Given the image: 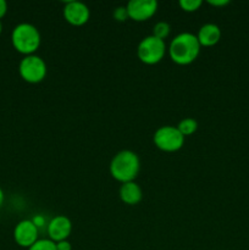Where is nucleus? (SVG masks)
<instances>
[{"mask_svg": "<svg viewBox=\"0 0 249 250\" xmlns=\"http://www.w3.org/2000/svg\"><path fill=\"white\" fill-rule=\"evenodd\" d=\"M200 44L195 34L183 32L177 34L167 48L168 56L177 65H189L194 62L200 54Z\"/></svg>", "mask_w": 249, "mask_h": 250, "instance_id": "obj_1", "label": "nucleus"}, {"mask_svg": "<svg viewBox=\"0 0 249 250\" xmlns=\"http://www.w3.org/2000/svg\"><path fill=\"white\" fill-rule=\"evenodd\" d=\"M110 175L117 182H132L137 178L141 171V159L134 151L124 149L115 154L110 161Z\"/></svg>", "mask_w": 249, "mask_h": 250, "instance_id": "obj_2", "label": "nucleus"}, {"mask_svg": "<svg viewBox=\"0 0 249 250\" xmlns=\"http://www.w3.org/2000/svg\"><path fill=\"white\" fill-rule=\"evenodd\" d=\"M11 43L15 50L22 55H33L41 46L42 37L36 26L22 22L12 29Z\"/></svg>", "mask_w": 249, "mask_h": 250, "instance_id": "obj_3", "label": "nucleus"}, {"mask_svg": "<svg viewBox=\"0 0 249 250\" xmlns=\"http://www.w3.org/2000/svg\"><path fill=\"white\" fill-rule=\"evenodd\" d=\"M167 51L165 41L156 38L153 34L142 39L137 48L138 59L145 65H156L160 62Z\"/></svg>", "mask_w": 249, "mask_h": 250, "instance_id": "obj_4", "label": "nucleus"}, {"mask_svg": "<svg viewBox=\"0 0 249 250\" xmlns=\"http://www.w3.org/2000/svg\"><path fill=\"white\" fill-rule=\"evenodd\" d=\"M19 73L24 82L37 84L45 80L48 67H46L45 61L41 56L33 54V55L24 56L20 61Z\"/></svg>", "mask_w": 249, "mask_h": 250, "instance_id": "obj_5", "label": "nucleus"}, {"mask_svg": "<svg viewBox=\"0 0 249 250\" xmlns=\"http://www.w3.org/2000/svg\"><path fill=\"white\" fill-rule=\"evenodd\" d=\"M153 142L156 148L165 153L178 151L185 144V137L177 127L163 126L159 127L153 136Z\"/></svg>", "mask_w": 249, "mask_h": 250, "instance_id": "obj_6", "label": "nucleus"}, {"mask_svg": "<svg viewBox=\"0 0 249 250\" xmlns=\"http://www.w3.org/2000/svg\"><path fill=\"white\" fill-rule=\"evenodd\" d=\"M158 7L156 0H131L126 5L128 19L136 22L148 21L156 14Z\"/></svg>", "mask_w": 249, "mask_h": 250, "instance_id": "obj_7", "label": "nucleus"}, {"mask_svg": "<svg viewBox=\"0 0 249 250\" xmlns=\"http://www.w3.org/2000/svg\"><path fill=\"white\" fill-rule=\"evenodd\" d=\"M14 239L17 246L28 249L39 239V229L32 220H22L15 226Z\"/></svg>", "mask_w": 249, "mask_h": 250, "instance_id": "obj_8", "label": "nucleus"}, {"mask_svg": "<svg viewBox=\"0 0 249 250\" xmlns=\"http://www.w3.org/2000/svg\"><path fill=\"white\" fill-rule=\"evenodd\" d=\"M63 19L71 26L80 27L89 21L90 11L89 7L81 1H67L62 10Z\"/></svg>", "mask_w": 249, "mask_h": 250, "instance_id": "obj_9", "label": "nucleus"}, {"mask_svg": "<svg viewBox=\"0 0 249 250\" xmlns=\"http://www.w3.org/2000/svg\"><path fill=\"white\" fill-rule=\"evenodd\" d=\"M71 232H72V222L63 215L53 217L46 225V233H48L49 239L54 243L66 241L70 237Z\"/></svg>", "mask_w": 249, "mask_h": 250, "instance_id": "obj_10", "label": "nucleus"}, {"mask_svg": "<svg viewBox=\"0 0 249 250\" xmlns=\"http://www.w3.org/2000/svg\"><path fill=\"white\" fill-rule=\"evenodd\" d=\"M221 29L215 23H205L195 34L200 46H214L221 39Z\"/></svg>", "mask_w": 249, "mask_h": 250, "instance_id": "obj_11", "label": "nucleus"}, {"mask_svg": "<svg viewBox=\"0 0 249 250\" xmlns=\"http://www.w3.org/2000/svg\"><path fill=\"white\" fill-rule=\"evenodd\" d=\"M119 197L124 204L137 205L138 203H141L142 198H143V190L136 181L122 183L119 190Z\"/></svg>", "mask_w": 249, "mask_h": 250, "instance_id": "obj_12", "label": "nucleus"}, {"mask_svg": "<svg viewBox=\"0 0 249 250\" xmlns=\"http://www.w3.org/2000/svg\"><path fill=\"white\" fill-rule=\"evenodd\" d=\"M176 127L182 133L183 137L192 136V134L197 132L198 122L194 119H192V117H187V119H183L182 121H180V124Z\"/></svg>", "mask_w": 249, "mask_h": 250, "instance_id": "obj_13", "label": "nucleus"}, {"mask_svg": "<svg viewBox=\"0 0 249 250\" xmlns=\"http://www.w3.org/2000/svg\"><path fill=\"white\" fill-rule=\"evenodd\" d=\"M171 27L167 22L160 21L158 23L154 24L153 27V36L156 38L161 39V41H165L168 36H170Z\"/></svg>", "mask_w": 249, "mask_h": 250, "instance_id": "obj_14", "label": "nucleus"}, {"mask_svg": "<svg viewBox=\"0 0 249 250\" xmlns=\"http://www.w3.org/2000/svg\"><path fill=\"white\" fill-rule=\"evenodd\" d=\"M181 9L186 12H195L199 10V7L203 5L202 0H180L178 2Z\"/></svg>", "mask_w": 249, "mask_h": 250, "instance_id": "obj_15", "label": "nucleus"}, {"mask_svg": "<svg viewBox=\"0 0 249 250\" xmlns=\"http://www.w3.org/2000/svg\"><path fill=\"white\" fill-rule=\"evenodd\" d=\"M28 250H56V244L49 238L38 239Z\"/></svg>", "mask_w": 249, "mask_h": 250, "instance_id": "obj_16", "label": "nucleus"}, {"mask_svg": "<svg viewBox=\"0 0 249 250\" xmlns=\"http://www.w3.org/2000/svg\"><path fill=\"white\" fill-rule=\"evenodd\" d=\"M112 16L116 21L119 22H124L128 19V12H127L126 6H117L115 7L114 12H112Z\"/></svg>", "mask_w": 249, "mask_h": 250, "instance_id": "obj_17", "label": "nucleus"}, {"mask_svg": "<svg viewBox=\"0 0 249 250\" xmlns=\"http://www.w3.org/2000/svg\"><path fill=\"white\" fill-rule=\"evenodd\" d=\"M56 244V250H72V244L66 239V241L58 242Z\"/></svg>", "mask_w": 249, "mask_h": 250, "instance_id": "obj_18", "label": "nucleus"}, {"mask_svg": "<svg viewBox=\"0 0 249 250\" xmlns=\"http://www.w3.org/2000/svg\"><path fill=\"white\" fill-rule=\"evenodd\" d=\"M207 2L214 7H224L229 4L228 0H208Z\"/></svg>", "mask_w": 249, "mask_h": 250, "instance_id": "obj_19", "label": "nucleus"}, {"mask_svg": "<svg viewBox=\"0 0 249 250\" xmlns=\"http://www.w3.org/2000/svg\"><path fill=\"white\" fill-rule=\"evenodd\" d=\"M32 221H33V224L36 225L38 229H41V227H43L44 225H45V219H44L42 215H37V216H34L33 219H32Z\"/></svg>", "mask_w": 249, "mask_h": 250, "instance_id": "obj_20", "label": "nucleus"}, {"mask_svg": "<svg viewBox=\"0 0 249 250\" xmlns=\"http://www.w3.org/2000/svg\"><path fill=\"white\" fill-rule=\"evenodd\" d=\"M7 12V4L5 0H0V20L6 15Z\"/></svg>", "mask_w": 249, "mask_h": 250, "instance_id": "obj_21", "label": "nucleus"}, {"mask_svg": "<svg viewBox=\"0 0 249 250\" xmlns=\"http://www.w3.org/2000/svg\"><path fill=\"white\" fill-rule=\"evenodd\" d=\"M4 192H2V189L1 188H0V208H1V205H2V203H4Z\"/></svg>", "mask_w": 249, "mask_h": 250, "instance_id": "obj_22", "label": "nucleus"}, {"mask_svg": "<svg viewBox=\"0 0 249 250\" xmlns=\"http://www.w3.org/2000/svg\"><path fill=\"white\" fill-rule=\"evenodd\" d=\"M1 32H2V23L1 21H0V34H1Z\"/></svg>", "mask_w": 249, "mask_h": 250, "instance_id": "obj_23", "label": "nucleus"}]
</instances>
